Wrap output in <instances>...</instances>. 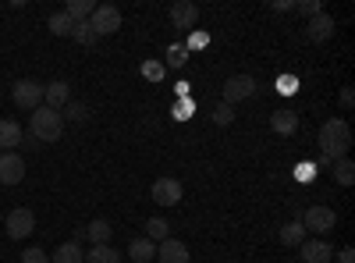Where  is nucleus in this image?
I'll return each mask as SVG.
<instances>
[{"label": "nucleus", "instance_id": "obj_1", "mask_svg": "<svg viewBox=\"0 0 355 263\" xmlns=\"http://www.w3.org/2000/svg\"><path fill=\"white\" fill-rule=\"evenodd\" d=\"M316 142H320V153L327 157V160L348 157V150H352V128H348V121L345 118H327V121L320 125Z\"/></svg>", "mask_w": 355, "mask_h": 263}, {"label": "nucleus", "instance_id": "obj_2", "mask_svg": "<svg viewBox=\"0 0 355 263\" xmlns=\"http://www.w3.org/2000/svg\"><path fill=\"white\" fill-rule=\"evenodd\" d=\"M28 135H33L36 142H57L64 135V118L61 110H50L46 103L36 107L33 114H28Z\"/></svg>", "mask_w": 355, "mask_h": 263}, {"label": "nucleus", "instance_id": "obj_3", "mask_svg": "<svg viewBox=\"0 0 355 263\" xmlns=\"http://www.w3.org/2000/svg\"><path fill=\"white\" fill-rule=\"evenodd\" d=\"M11 100H15V107H21V110L43 107V82H36V78H18L15 90H11Z\"/></svg>", "mask_w": 355, "mask_h": 263}, {"label": "nucleus", "instance_id": "obj_4", "mask_svg": "<svg viewBox=\"0 0 355 263\" xmlns=\"http://www.w3.org/2000/svg\"><path fill=\"white\" fill-rule=\"evenodd\" d=\"M121 11H117L114 4H96L93 15H89V25H93V33L96 36H114L117 28H121Z\"/></svg>", "mask_w": 355, "mask_h": 263}, {"label": "nucleus", "instance_id": "obj_5", "mask_svg": "<svg viewBox=\"0 0 355 263\" xmlns=\"http://www.w3.org/2000/svg\"><path fill=\"white\" fill-rule=\"evenodd\" d=\"M4 228H8V239H25V235H33L36 231V214L28 210V207H15L8 217H4Z\"/></svg>", "mask_w": 355, "mask_h": 263}, {"label": "nucleus", "instance_id": "obj_6", "mask_svg": "<svg viewBox=\"0 0 355 263\" xmlns=\"http://www.w3.org/2000/svg\"><path fill=\"white\" fill-rule=\"evenodd\" d=\"M220 93H224V103L234 107V103H242V100H249L256 93V78L252 75H231V78H224Z\"/></svg>", "mask_w": 355, "mask_h": 263}, {"label": "nucleus", "instance_id": "obj_7", "mask_svg": "<svg viewBox=\"0 0 355 263\" xmlns=\"http://www.w3.org/2000/svg\"><path fill=\"white\" fill-rule=\"evenodd\" d=\"M302 228L306 231H316V235H327V231H334L338 228V214L331 210V207H309L306 214H302Z\"/></svg>", "mask_w": 355, "mask_h": 263}, {"label": "nucleus", "instance_id": "obj_8", "mask_svg": "<svg viewBox=\"0 0 355 263\" xmlns=\"http://www.w3.org/2000/svg\"><path fill=\"white\" fill-rule=\"evenodd\" d=\"M150 196H153L157 207H178V203H182V182L178 178H157Z\"/></svg>", "mask_w": 355, "mask_h": 263}, {"label": "nucleus", "instance_id": "obj_9", "mask_svg": "<svg viewBox=\"0 0 355 263\" xmlns=\"http://www.w3.org/2000/svg\"><path fill=\"white\" fill-rule=\"evenodd\" d=\"M334 15H327V11H323V15H316V18H309L306 22V40L309 43H327V40H334Z\"/></svg>", "mask_w": 355, "mask_h": 263}, {"label": "nucleus", "instance_id": "obj_10", "mask_svg": "<svg viewBox=\"0 0 355 263\" xmlns=\"http://www.w3.org/2000/svg\"><path fill=\"white\" fill-rule=\"evenodd\" d=\"M43 103H46L50 110H64V107L71 103V85H68L64 78L43 85Z\"/></svg>", "mask_w": 355, "mask_h": 263}, {"label": "nucleus", "instance_id": "obj_11", "mask_svg": "<svg viewBox=\"0 0 355 263\" xmlns=\"http://www.w3.org/2000/svg\"><path fill=\"white\" fill-rule=\"evenodd\" d=\"M25 178V160L18 153H0V185H18Z\"/></svg>", "mask_w": 355, "mask_h": 263}, {"label": "nucleus", "instance_id": "obj_12", "mask_svg": "<svg viewBox=\"0 0 355 263\" xmlns=\"http://www.w3.org/2000/svg\"><path fill=\"white\" fill-rule=\"evenodd\" d=\"M199 22V8L192 4V0H178V4H171V25L174 28H196Z\"/></svg>", "mask_w": 355, "mask_h": 263}, {"label": "nucleus", "instance_id": "obj_13", "mask_svg": "<svg viewBox=\"0 0 355 263\" xmlns=\"http://www.w3.org/2000/svg\"><path fill=\"white\" fill-rule=\"evenodd\" d=\"M299 253H302V263H331V260H334V249L323 242V239H309V242H302Z\"/></svg>", "mask_w": 355, "mask_h": 263}, {"label": "nucleus", "instance_id": "obj_14", "mask_svg": "<svg viewBox=\"0 0 355 263\" xmlns=\"http://www.w3.org/2000/svg\"><path fill=\"white\" fill-rule=\"evenodd\" d=\"M157 260H160V263H192L189 246H185V242H178V239L160 242V246H157Z\"/></svg>", "mask_w": 355, "mask_h": 263}, {"label": "nucleus", "instance_id": "obj_15", "mask_svg": "<svg viewBox=\"0 0 355 263\" xmlns=\"http://www.w3.org/2000/svg\"><path fill=\"white\" fill-rule=\"evenodd\" d=\"M21 139H25V132H21L18 121H11V118L0 121V150H4V153H15L21 146Z\"/></svg>", "mask_w": 355, "mask_h": 263}, {"label": "nucleus", "instance_id": "obj_16", "mask_svg": "<svg viewBox=\"0 0 355 263\" xmlns=\"http://www.w3.org/2000/svg\"><path fill=\"white\" fill-rule=\"evenodd\" d=\"M270 128L277 135H295L299 132V114H295L291 107H281L277 114H270Z\"/></svg>", "mask_w": 355, "mask_h": 263}, {"label": "nucleus", "instance_id": "obj_17", "mask_svg": "<svg viewBox=\"0 0 355 263\" xmlns=\"http://www.w3.org/2000/svg\"><path fill=\"white\" fill-rule=\"evenodd\" d=\"M110 221H103V217H96V221H89L85 224V231H82V235L89 239V242H93V246H110Z\"/></svg>", "mask_w": 355, "mask_h": 263}, {"label": "nucleus", "instance_id": "obj_18", "mask_svg": "<svg viewBox=\"0 0 355 263\" xmlns=\"http://www.w3.org/2000/svg\"><path fill=\"white\" fill-rule=\"evenodd\" d=\"M277 239H281V246H288V249L302 246V242H306V228H302V221H288V224L277 231Z\"/></svg>", "mask_w": 355, "mask_h": 263}, {"label": "nucleus", "instance_id": "obj_19", "mask_svg": "<svg viewBox=\"0 0 355 263\" xmlns=\"http://www.w3.org/2000/svg\"><path fill=\"white\" fill-rule=\"evenodd\" d=\"M128 256H132L135 263H150V260H157V246H153L150 239H146V235H139V239H132Z\"/></svg>", "mask_w": 355, "mask_h": 263}, {"label": "nucleus", "instance_id": "obj_20", "mask_svg": "<svg viewBox=\"0 0 355 263\" xmlns=\"http://www.w3.org/2000/svg\"><path fill=\"white\" fill-rule=\"evenodd\" d=\"M50 263H85V253H82L78 242H64V246H57V249H53Z\"/></svg>", "mask_w": 355, "mask_h": 263}, {"label": "nucleus", "instance_id": "obj_21", "mask_svg": "<svg viewBox=\"0 0 355 263\" xmlns=\"http://www.w3.org/2000/svg\"><path fill=\"white\" fill-rule=\"evenodd\" d=\"M146 239H150L153 246L167 242V239H171V224H167L164 217H150V221H146Z\"/></svg>", "mask_w": 355, "mask_h": 263}, {"label": "nucleus", "instance_id": "obj_22", "mask_svg": "<svg viewBox=\"0 0 355 263\" xmlns=\"http://www.w3.org/2000/svg\"><path fill=\"white\" fill-rule=\"evenodd\" d=\"M85 263H121V253L114 246H93L85 253Z\"/></svg>", "mask_w": 355, "mask_h": 263}, {"label": "nucleus", "instance_id": "obj_23", "mask_svg": "<svg viewBox=\"0 0 355 263\" xmlns=\"http://www.w3.org/2000/svg\"><path fill=\"white\" fill-rule=\"evenodd\" d=\"M93 0H68L64 4V15L71 18V22H89V15H93Z\"/></svg>", "mask_w": 355, "mask_h": 263}, {"label": "nucleus", "instance_id": "obj_24", "mask_svg": "<svg viewBox=\"0 0 355 263\" xmlns=\"http://www.w3.org/2000/svg\"><path fill=\"white\" fill-rule=\"evenodd\" d=\"M46 25H50V33H53V36H71V28H75V22H71L64 11L50 15V18H46Z\"/></svg>", "mask_w": 355, "mask_h": 263}, {"label": "nucleus", "instance_id": "obj_25", "mask_svg": "<svg viewBox=\"0 0 355 263\" xmlns=\"http://www.w3.org/2000/svg\"><path fill=\"white\" fill-rule=\"evenodd\" d=\"M71 40H75L78 46H93L100 36L93 33V25H89V22H75V28H71Z\"/></svg>", "mask_w": 355, "mask_h": 263}, {"label": "nucleus", "instance_id": "obj_26", "mask_svg": "<svg viewBox=\"0 0 355 263\" xmlns=\"http://www.w3.org/2000/svg\"><path fill=\"white\" fill-rule=\"evenodd\" d=\"M334 178H338L341 185H352V182H355V164H352L348 157L334 160Z\"/></svg>", "mask_w": 355, "mask_h": 263}, {"label": "nucleus", "instance_id": "obj_27", "mask_svg": "<svg viewBox=\"0 0 355 263\" xmlns=\"http://www.w3.org/2000/svg\"><path fill=\"white\" fill-rule=\"evenodd\" d=\"M61 118H64V121H85V118H89V107H85V103H75V100H71V103H68V107L61 110Z\"/></svg>", "mask_w": 355, "mask_h": 263}, {"label": "nucleus", "instance_id": "obj_28", "mask_svg": "<svg viewBox=\"0 0 355 263\" xmlns=\"http://www.w3.org/2000/svg\"><path fill=\"white\" fill-rule=\"evenodd\" d=\"M210 118H214V125H231V121H234V107H227V103H217Z\"/></svg>", "mask_w": 355, "mask_h": 263}, {"label": "nucleus", "instance_id": "obj_29", "mask_svg": "<svg viewBox=\"0 0 355 263\" xmlns=\"http://www.w3.org/2000/svg\"><path fill=\"white\" fill-rule=\"evenodd\" d=\"M295 11L306 18H316V15H323V0H302V4H295Z\"/></svg>", "mask_w": 355, "mask_h": 263}, {"label": "nucleus", "instance_id": "obj_30", "mask_svg": "<svg viewBox=\"0 0 355 263\" xmlns=\"http://www.w3.org/2000/svg\"><path fill=\"white\" fill-rule=\"evenodd\" d=\"M21 263H50V256H46L40 246H28V249L21 253Z\"/></svg>", "mask_w": 355, "mask_h": 263}, {"label": "nucleus", "instance_id": "obj_31", "mask_svg": "<svg viewBox=\"0 0 355 263\" xmlns=\"http://www.w3.org/2000/svg\"><path fill=\"white\" fill-rule=\"evenodd\" d=\"M313 174H316V167H313V164H299V167H295V178H299V182H309Z\"/></svg>", "mask_w": 355, "mask_h": 263}, {"label": "nucleus", "instance_id": "obj_32", "mask_svg": "<svg viewBox=\"0 0 355 263\" xmlns=\"http://www.w3.org/2000/svg\"><path fill=\"white\" fill-rule=\"evenodd\" d=\"M142 75H146V78H160V75H164V68H160L157 61H150V65H142Z\"/></svg>", "mask_w": 355, "mask_h": 263}, {"label": "nucleus", "instance_id": "obj_33", "mask_svg": "<svg viewBox=\"0 0 355 263\" xmlns=\"http://www.w3.org/2000/svg\"><path fill=\"white\" fill-rule=\"evenodd\" d=\"M338 263H355V253H352V246H345V249L338 253Z\"/></svg>", "mask_w": 355, "mask_h": 263}, {"label": "nucleus", "instance_id": "obj_34", "mask_svg": "<svg viewBox=\"0 0 355 263\" xmlns=\"http://www.w3.org/2000/svg\"><path fill=\"white\" fill-rule=\"evenodd\" d=\"M352 103H355V93H352V90H341V107L348 110Z\"/></svg>", "mask_w": 355, "mask_h": 263}, {"label": "nucleus", "instance_id": "obj_35", "mask_svg": "<svg viewBox=\"0 0 355 263\" xmlns=\"http://www.w3.org/2000/svg\"><path fill=\"white\" fill-rule=\"evenodd\" d=\"M192 110H196V103H182V107H178V114H174V118H189Z\"/></svg>", "mask_w": 355, "mask_h": 263}, {"label": "nucleus", "instance_id": "obj_36", "mask_svg": "<svg viewBox=\"0 0 355 263\" xmlns=\"http://www.w3.org/2000/svg\"><path fill=\"white\" fill-rule=\"evenodd\" d=\"M0 221H4V214H0Z\"/></svg>", "mask_w": 355, "mask_h": 263}]
</instances>
